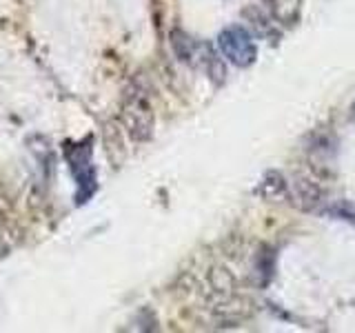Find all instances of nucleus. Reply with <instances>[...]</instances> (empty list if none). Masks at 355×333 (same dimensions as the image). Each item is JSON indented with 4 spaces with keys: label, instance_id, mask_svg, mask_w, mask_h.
<instances>
[{
    "label": "nucleus",
    "instance_id": "obj_1",
    "mask_svg": "<svg viewBox=\"0 0 355 333\" xmlns=\"http://www.w3.org/2000/svg\"><path fill=\"white\" fill-rule=\"evenodd\" d=\"M218 47L236 67H249L258 56L251 33L240 25L222 29L218 36Z\"/></svg>",
    "mask_w": 355,
    "mask_h": 333
},
{
    "label": "nucleus",
    "instance_id": "obj_2",
    "mask_svg": "<svg viewBox=\"0 0 355 333\" xmlns=\"http://www.w3.org/2000/svg\"><path fill=\"white\" fill-rule=\"evenodd\" d=\"M171 42H173V47H175V53L180 56V60H191L193 58V53L198 49V44L187 36V33L182 31H173V36H171Z\"/></svg>",
    "mask_w": 355,
    "mask_h": 333
},
{
    "label": "nucleus",
    "instance_id": "obj_3",
    "mask_svg": "<svg viewBox=\"0 0 355 333\" xmlns=\"http://www.w3.org/2000/svg\"><path fill=\"white\" fill-rule=\"evenodd\" d=\"M202 62H205L207 74H209L211 78H214L216 83H222V80H225V65H222V62L218 60V56H216L214 51H211V47H207Z\"/></svg>",
    "mask_w": 355,
    "mask_h": 333
}]
</instances>
